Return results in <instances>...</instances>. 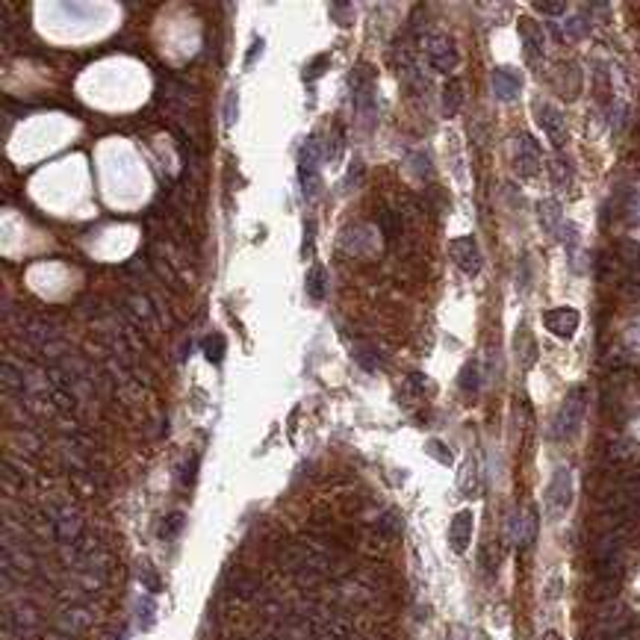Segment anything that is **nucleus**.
<instances>
[{
  "instance_id": "11",
  "label": "nucleus",
  "mask_w": 640,
  "mask_h": 640,
  "mask_svg": "<svg viewBox=\"0 0 640 640\" xmlns=\"http://www.w3.org/2000/svg\"><path fill=\"white\" fill-rule=\"evenodd\" d=\"M469 540H472V511H461V513H454L452 526H449V546H452V552L464 555L469 549Z\"/></svg>"
},
{
  "instance_id": "24",
  "label": "nucleus",
  "mask_w": 640,
  "mask_h": 640,
  "mask_svg": "<svg viewBox=\"0 0 640 640\" xmlns=\"http://www.w3.org/2000/svg\"><path fill=\"white\" fill-rule=\"evenodd\" d=\"M154 619H156L154 602H151V599H139V602H136V626L142 631H148L154 626Z\"/></svg>"
},
{
  "instance_id": "22",
  "label": "nucleus",
  "mask_w": 640,
  "mask_h": 640,
  "mask_svg": "<svg viewBox=\"0 0 640 640\" xmlns=\"http://www.w3.org/2000/svg\"><path fill=\"white\" fill-rule=\"evenodd\" d=\"M204 357L210 360L213 366H218L225 360V351H228V346H225V336H218V334H210L207 339H204Z\"/></svg>"
},
{
  "instance_id": "32",
  "label": "nucleus",
  "mask_w": 640,
  "mask_h": 640,
  "mask_svg": "<svg viewBox=\"0 0 640 640\" xmlns=\"http://www.w3.org/2000/svg\"><path fill=\"white\" fill-rule=\"evenodd\" d=\"M381 531H384L387 537H395L398 531H402V519H398L395 513H387V516L381 519Z\"/></svg>"
},
{
  "instance_id": "27",
  "label": "nucleus",
  "mask_w": 640,
  "mask_h": 640,
  "mask_svg": "<svg viewBox=\"0 0 640 640\" xmlns=\"http://www.w3.org/2000/svg\"><path fill=\"white\" fill-rule=\"evenodd\" d=\"M21 472H18V466H12V461H4V487H6V493H18L21 490Z\"/></svg>"
},
{
  "instance_id": "20",
  "label": "nucleus",
  "mask_w": 640,
  "mask_h": 640,
  "mask_svg": "<svg viewBox=\"0 0 640 640\" xmlns=\"http://www.w3.org/2000/svg\"><path fill=\"white\" fill-rule=\"evenodd\" d=\"M136 578H139V582H142L151 593H159V590H163V578H159V572L151 567V561H139V564H136Z\"/></svg>"
},
{
  "instance_id": "13",
  "label": "nucleus",
  "mask_w": 640,
  "mask_h": 640,
  "mask_svg": "<svg viewBox=\"0 0 640 640\" xmlns=\"http://www.w3.org/2000/svg\"><path fill=\"white\" fill-rule=\"evenodd\" d=\"M228 593H230L233 599H242V602H251V599L260 593V582H257V575H251V572H233V575L228 578Z\"/></svg>"
},
{
  "instance_id": "9",
  "label": "nucleus",
  "mask_w": 640,
  "mask_h": 640,
  "mask_svg": "<svg viewBox=\"0 0 640 640\" xmlns=\"http://www.w3.org/2000/svg\"><path fill=\"white\" fill-rule=\"evenodd\" d=\"M490 83H493V92L498 101H516L519 92H523V80H519V74L513 68H493Z\"/></svg>"
},
{
  "instance_id": "30",
  "label": "nucleus",
  "mask_w": 640,
  "mask_h": 640,
  "mask_svg": "<svg viewBox=\"0 0 640 640\" xmlns=\"http://www.w3.org/2000/svg\"><path fill=\"white\" fill-rule=\"evenodd\" d=\"M177 475H180V484H183V487H192V484H195V475H198V454H192L189 461L177 469Z\"/></svg>"
},
{
  "instance_id": "3",
  "label": "nucleus",
  "mask_w": 640,
  "mask_h": 640,
  "mask_svg": "<svg viewBox=\"0 0 640 640\" xmlns=\"http://www.w3.org/2000/svg\"><path fill=\"white\" fill-rule=\"evenodd\" d=\"M546 502L555 513H564L572 502V475L567 466H558L552 481H549V490H546Z\"/></svg>"
},
{
  "instance_id": "29",
  "label": "nucleus",
  "mask_w": 640,
  "mask_h": 640,
  "mask_svg": "<svg viewBox=\"0 0 640 640\" xmlns=\"http://www.w3.org/2000/svg\"><path fill=\"white\" fill-rule=\"evenodd\" d=\"M534 12H540V15H564L567 12V4L564 0H534Z\"/></svg>"
},
{
  "instance_id": "17",
  "label": "nucleus",
  "mask_w": 640,
  "mask_h": 640,
  "mask_svg": "<svg viewBox=\"0 0 640 640\" xmlns=\"http://www.w3.org/2000/svg\"><path fill=\"white\" fill-rule=\"evenodd\" d=\"M461 107H464V86L457 83V80H449L443 86V115L452 118L461 112Z\"/></svg>"
},
{
  "instance_id": "10",
  "label": "nucleus",
  "mask_w": 640,
  "mask_h": 640,
  "mask_svg": "<svg viewBox=\"0 0 640 640\" xmlns=\"http://www.w3.org/2000/svg\"><path fill=\"white\" fill-rule=\"evenodd\" d=\"M21 339H24V346H33L36 354H38L48 343L59 339V334H56V328L50 322H42V319H30V322L21 325Z\"/></svg>"
},
{
  "instance_id": "7",
  "label": "nucleus",
  "mask_w": 640,
  "mask_h": 640,
  "mask_svg": "<svg viewBox=\"0 0 640 640\" xmlns=\"http://www.w3.org/2000/svg\"><path fill=\"white\" fill-rule=\"evenodd\" d=\"M516 171L523 177H534L540 171V145L534 142V139L528 133H519L516 139V159H513Z\"/></svg>"
},
{
  "instance_id": "34",
  "label": "nucleus",
  "mask_w": 640,
  "mask_h": 640,
  "mask_svg": "<svg viewBox=\"0 0 640 640\" xmlns=\"http://www.w3.org/2000/svg\"><path fill=\"white\" fill-rule=\"evenodd\" d=\"M381 225H384V233L387 236H395L398 233V215L390 213V210H381Z\"/></svg>"
},
{
  "instance_id": "31",
  "label": "nucleus",
  "mask_w": 640,
  "mask_h": 640,
  "mask_svg": "<svg viewBox=\"0 0 640 640\" xmlns=\"http://www.w3.org/2000/svg\"><path fill=\"white\" fill-rule=\"evenodd\" d=\"M587 30H590V24H587V18H585V15H575V18H570L567 33H570L572 38H582V36H587Z\"/></svg>"
},
{
  "instance_id": "33",
  "label": "nucleus",
  "mask_w": 640,
  "mask_h": 640,
  "mask_svg": "<svg viewBox=\"0 0 640 640\" xmlns=\"http://www.w3.org/2000/svg\"><path fill=\"white\" fill-rule=\"evenodd\" d=\"M325 68H328V56H316V59H313V65H310V68H304V80L310 83V80H316V77L322 74Z\"/></svg>"
},
{
  "instance_id": "12",
  "label": "nucleus",
  "mask_w": 640,
  "mask_h": 640,
  "mask_svg": "<svg viewBox=\"0 0 640 640\" xmlns=\"http://www.w3.org/2000/svg\"><path fill=\"white\" fill-rule=\"evenodd\" d=\"M95 623V617L86 611V608H65L63 614L56 617V626H59V631L63 634H80V631H86L89 626Z\"/></svg>"
},
{
  "instance_id": "21",
  "label": "nucleus",
  "mask_w": 640,
  "mask_h": 640,
  "mask_svg": "<svg viewBox=\"0 0 640 640\" xmlns=\"http://www.w3.org/2000/svg\"><path fill=\"white\" fill-rule=\"evenodd\" d=\"M325 287H328L325 269L322 266H313L310 274H307V295L313 298V302H322V298H325Z\"/></svg>"
},
{
  "instance_id": "23",
  "label": "nucleus",
  "mask_w": 640,
  "mask_h": 640,
  "mask_svg": "<svg viewBox=\"0 0 640 640\" xmlns=\"http://www.w3.org/2000/svg\"><path fill=\"white\" fill-rule=\"evenodd\" d=\"M351 354H354V360H357V363L363 366L366 372H375L378 366H381V357H378V351H375L372 346H363V343H360V346L351 348Z\"/></svg>"
},
{
  "instance_id": "1",
  "label": "nucleus",
  "mask_w": 640,
  "mask_h": 640,
  "mask_svg": "<svg viewBox=\"0 0 640 640\" xmlns=\"http://www.w3.org/2000/svg\"><path fill=\"white\" fill-rule=\"evenodd\" d=\"M582 419H585V390L575 387L564 398L561 410H558V416H555V425H552L555 439H572L578 434V428H582Z\"/></svg>"
},
{
  "instance_id": "14",
  "label": "nucleus",
  "mask_w": 640,
  "mask_h": 640,
  "mask_svg": "<svg viewBox=\"0 0 640 640\" xmlns=\"http://www.w3.org/2000/svg\"><path fill=\"white\" fill-rule=\"evenodd\" d=\"M513 351L519 357V363H523V369H531L537 363V339L531 336V331L526 325L519 328L516 336H513Z\"/></svg>"
},
{
  "instance_id": "18",
  "label": "nucleus",
  "mask_w": 640,
  "mask_h": 640,
  "mask_svg": "<svg viewBox=\"0 0 640 640\" xmlns=\"http://www.w3.org/2000/svg\"><path fill=\"white\" fill-rule=\"evenodd\" d=\"M457 387H461L466 395H475L478 387H481V369H478L475 360H466L461 375H457Z\"/></svg>"
},
{
  "instance_id": "2",
  "label": "nucleus",
  "mask_w": 640,
  "mask_h": 640,
  "mask_svg": "<svg viewBox=\"0 0 640 640\" xmlns=\"http://www.w3.org/2000/svg\"><path fill=\"white\" fill-rule=\"evenodd\" d=\"M319 159H322V151H319V139H307V142L298 148V180H302L304 195H313L316 192Z\"/></svg>"
},
{
  "instance_id": "38",
  "label": "nucleus",
  "mask_w": 640,
  "mask_h": 640,
  "mask_svg": "<svg viewBox=\"0 0 640 640\" xmlns=\"http://www.w3.org/2000/svg\"><path fill=\"white\" fill-rule=\"evenodd\" d=\"M313 251V225H307V236H304V254Z\"/></svg>"
},
{
  "instance_id": "5",
  "label": "nucleus",
  "mask_w": 640,
  "mask_h": 640,
  "mask_svg": "<svg viewBox=\"0 0 640 640\" xmlns=\"http://www.w3.org/2000/svg\"><path fill=\"white\" fill-rule=\"evenodd\" d=\"M452 260L457 263V269H464L466 274H478L481 272V251L472 236H457L452 239Z\"/></svg>"
},
{
  "instance_id": "4",
  "label": "nucleus",
  "mask_w": 640,
  "mask_h": 640,
  "mask_svg": "<svg viewBox=\"0 0 640 640\" xmlns=\"http://www.w3.org/2000/svg\"><path fill=\"white\" fill-rule=\"evenodd\" d=\"M428 59L431 65L439 71V74H452L457 68V63H461V56H457V48L449 36H434L428 42Z\"/></svg>"
},
{
  "instance_id": "39",
  "label": "nucleus",
  "mask_w": 640,
  "mask_h": 640,
  "mask_svg": "<svg viewBox=\"0 0 640 640\" xmlns=\"http://www.w3.org/2000/svg\"><path fill=\"white\" fill-rule=\"evenodd\" d=\"M543 640H564V637L558 634V631H546V634H543Z\"/></svg>"
},
{
  "instance_id": "26",
  "label": "nucleus",
  "mask_w": 640,
  "mask_h": 640,
  "mask_svg": "<svg viewBox=\"0 0 640 640\" xmlns=\"http://www.w3.org/2000/svg\"><path fill=\"white\" fill-rule=\"evenodd\" d=\"M225 124L228 127H233L236 124V118H239V92L236 89H230L228 92V97H225Z\"/></svg>"
},
{
  "instance_id": "36",
  "label": "nucleus",
  "mask_w": 640,
  "mask_h": 640,
  "mask_svg": "<svg viewBox=\"0 0 640 640\" xmlns=\"http://www.w3.org/2000/svg\"><path fill=\"white\" fill-rule=\"evenodd\" d=\"M263 45H266L263 38H254V48H248V53H245V65H254L257 63V56L263 53Z\"/></svg>"
},
{
  "instance_id": "6",
  "label": "nucleus",
  "mask_w": 640,
  "mask_h": 640,
  "mask_svg": "<svg viewBox=\"0 0 640 640\" xmlns=\"http://www.w3.org/2000/svg\"><path fill=\"white\" fill-rule=\"evenodd\" d=\"M534 118H537V124L543 127V133L552 139V145H564V142H567L564 115L558 112L555 107H549V104H537V107H534Z\"/></svg>"
},
{
  "instance_id": "15",
  "label": "nucleus",
  "mask_w": 640,
  "mask_h": 640,
  "mask_svg": "<svg viewBox=\"0 0 640 640\" xmlns=\"http://www.w3.org/2000/svg\"><path fill=\"white\" fill-rule=\"evenodd\" d=\"M0 375H4V393H6V395H18V398H21V395L27 393V390H24V369L12 366V360H9V357L4 360V372H0Z\"/></svg>"
},
{
  "instance_id": "25",
  "label": "nucleus",
  "mask_w": 640,
  "mask_h": 640,
  "mask_svg": "<svg viewBox=\"0 0 640 640\" xmlns=\"http://www.w3.org/2000/svg\"><path fill=\"white\" fill-rule=\"evenodd\" d=\"M180 528H183V513H169L163 523H159V537L163 540H174L177 534H180Z\"/></svg>"
},
{
  "instance_id": "28",
  "label": "nucleus",
  "mask_w": 640,
  "mask_h": 640,
  "mask_svg": "<svg viewBox=\"0 0 640 640\" xmlns=\"http://www.w3.org/2000/svg\"><path fill=\"white\" fill-rule=\"evenodd\" d=\"M425 452L434 457V461H439V464H446V466H452L454 464V457H452V452L439 443V439H428V446H425Z\"/></svg>"
},
{
  "instance_id": "19",
  "label": "nucleus",
  "mask_w": 640,
  "mask_h": 640,
  "mask_svg": "<svg viewBox=\"0 0 640 640\" xmlns=\"http://www.w3.org/2000/svg\"><path fill=\"white\" fill-rule=\"evenodd\" d=\"M537 215H540V222H543L546 233H555V228L564 225L561 222V207H558L555 201H540L537 204Z\"/></svg>"
},
{
  "instance_id": "35",
  "label": "nucleus",
  "mask_w": 640,
  "mask_h": 640,
  "mask_svg": "<svg viewBox=\"0 0 640 640\" xmlns=\"http://www.w3.org/2000/svg\"><path fill=\"white\" fill-rule=\"evenodd\" d=\"M552 174H555V183H567V180H570V169L564 166V159H561V156H558L555 163H552Z\"/></svg>"
},
{
  "instance_id": "8",
  "label": "nucleus",
  "mask_w": 640,
  "mask_h": 640,
  "mask_svg": "<svg viewBox=\"0 0 640 640\" xmlns=\"http://www.w3.org/2000/svg\"><path fill=\"white\" fill-rule=\"evenodd\" d=\"M543 322H546V328L555 334V336H561V339H570L575 331H578V313L572 310V307H555V310H546V316H543Z\"/></svg>"
},
{
  "instance_id": "37",
  "label": "nucleus",
  "mask_w": 640,
  "mask_h": 640,
  "mask_svg": "<svg viewBox=\"0 0 640 640\" xmlns=\"http://www.w3.org/2000/svg\"><path fill=\"white\" fill-rule=\"evenodd\" d=\"M357 183H360V163H354V166H351V174H348V189H351V186H357Z\"/></svg>"
},
{
  "instance_id": "16",
  "label": "nucleus",
  "mask_w": 640,
  "mask_h": 640,
  "mask_svg": "<svg viewBox=\"0 0 640 640\" xmlns=\"http://www.w3.org/2000/svg\"><path fill=\"white\" fill-rule=\"evenodd\" d=\"M519 30H523V36H526V53H528V59H531V68L537 65V59H540V53H543V33H540L528 18L523 24H519Z\"/></svg>"
}]
</instances>
